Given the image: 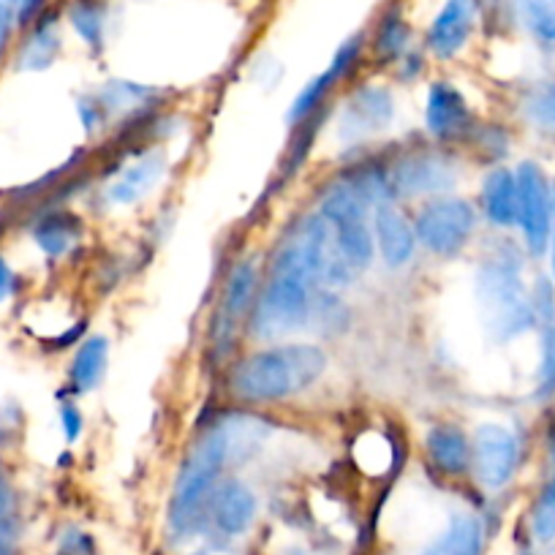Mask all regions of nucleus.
I'll return each mask as SVG.
<instances>
[{
  "label": "nucleus",
  "instance_id": "17",
  "mask_svg": "<svg viewBox=\"0 0 555 555\" xmlns=\"http://www.w3.org/2000/svg\"><path fill=\"white\" fill-rule=\"evenodd\" d=\"M430 463L447 477H463L472 472V441L457 425H434L425 436Z\"/></svg>",
  "mask_w": 555,
  "mask_h": 555
},
{
  "label": "nucleus",
  "instance_id": "35",
  "mask_svg": "<svg viewBox=\"0 0 555 555\" xmlns=\"http://www.w3.org/2000/svg\"><path fill=\"white\" fill-rule=\"evenodd\" d=\"M550 261H553V278H555V185H553V232H550Z\"/></svg>",
  "mask_w": 555,
  "mask_h": 555
},
{
  "label": "nucleus",
  "instance_id": "14",
  "mask_svg": "<svg viewBox=\"0 0 555 555\" xmlns=\"http://www.w3.org/2000/svg\"><path fill=\"white\" fill-rule=\"evenodd\" d=\"M207 509H210L218 531L227 533V537H240V533L248 531L256 517V495L240 479H223L212 490Z\"/></svg>",
  "mask_w": 555,
  "mask_h": 555
},
{
  "label": "nucleus",
  "instance_id": "16",
  "mask_svg": "<svg viewBox=\"0 0 555 555\" xmlns=\"http://www.w3.org/2000/svg\"><path fill=\"white\" fill-rule=\"evenodd\" d=\"M373 240L382 250V259L389 267L409 264L416 248L414 227L403 218V212L389 202H378L376 216H373Z\"/></svg>",
  "mask_w": 555,
  "mask_h": 555
},
{
  "label": "nucleus",
  "instance_id": "24",
  "mask_svg": "<svg viewBox=\"0 0 555 555\" xmlns=\"http://www.w3.org/2000/svg\"><path fill=\"white\" fill-rule=\"evenodd\" d=\"M68 25L74 34L90 47V50H101L106 36V7L104 0H68L66 7Z\"/></svg>",
  "mask_w": 555,
  "mask_h": 555
},
{
  "label": "nucleus",
  "instance_id": "23",
  "mask_svg": "<svg viewBox=\"0 0 555 555\" xmlns=\"http://www.w3.org/2000/svg\"><path fill=\"white\" fill-rule=\"evenodd\" d=\"M106 360H109V340L95 335L77 349L72 362V387L77 392H90L104 378Z\"/></svg>",
  "mask_w": 555,
  "mask_h": 555
},
{
  "label": "nucleus",
  "instance_id": "21",
  "mask_svg": "<svg viewBox=\"0 0 555 555\" xmlns=\"http://www.w3.org/2000/svg\"><path fill=\"white\" fill-rule=\"evenodd\" d=\"M423 555H482V526L477 517L457 515Z\"/></svg>",
  "mask_w": 555,
  "mask_h": 555
},
{
  "label": "nucleus",
  "instance_id": "29",
  "mask_svg": "<svg viewBox=\"0 0 555 555\" xmlns=\"http://www.w3.org/2000/svg\"><path fill=\"white\" fill-rule=\"evenodd\" d=\"M533 537L539 542H553L555 539V477L544 485V490L539 493L537 506H533Z\"/></svg>",
  "mask_w": 555,
  "mask_h": 555
},
{
  "label": "nucleus",
  "instance_id": "28",
  "mask_svg": "<svg viewBox=\"0 0 555 555\" xmlns=\"http://www.w3.org/2000/svg\"><path fill=\"white\" fill-rule=\"evenodd\" d=\"M537 395L550 398L555 395V322L542 324V357L537 371Z\"/></svg>",
  "mask_w": 555,
  "mask_h": 555
},
{
  "label": "nucleus",
  "instance_id": "20",
  "mask_svg": "<svg viewBox=\"0 0 555 555\" xmlns=\"http://www.w3.org/2000/svg\"><path fill=\"white\" fill-rule=\"evenodd\" d=\"M411 47V25L403 17V9L389 7L384 9L382 20L373 34V57L378 63H398L409 55Z\"/></svg>",
  "mask_w": 555,
  "mask_h": 555
},
{
  "label": "nucleus",
  "instance_id": "37",
  "mask_svg": "<svg viewBox=\"0 0 555 555\" xmlns=\"http://www.w3.org/2000/svg\"><path fill=\"white\" fill-rule=\"evenodd\" d=\"M520 555H531V553H520Z\"/></svg>",
  "mask_w": 555,
  "mask_h": 555
},
{
  "label": "nucleus",
  "instance_id": "30",
  "mask_svg": "<svg viewBox=\"0 0 555 555\" xmlns=\"http://www.w3.org/2000/svg\"><path fill=\"white\" fill-rule=\"evenodd\" d=\"M17 28V9H14L12 3H3V0H0V57L7 55L9 47H12Z\"/></svg>",
  "mask_w": 555,
  "mask_h": 555
},
{
  "label": "nucleus",
  "instance_id": "22",
  "mask_svg": "<svg viewBox=\"0 0 555 555\" xmlns=\"http://www.w3.org/2000/svg\"><path fill=\"white\" fill-rule=\"evenodd\" d=\"M79 234H82V221L74 218L72 212H50L34 229V240L52 259L68 254L72 245L79 240Z\"/></svg>",
  "mask_w": 555,
  "mask_h": 555
},
{
  "label": "nucleus",
  "instance_id": "7",
  "mask_svg": "<svg viewBox=\"0 0 555 555\" xmlns=\"http://www.w3.org/2000/svg\"><path fill=\"white\" fill-rule=\"evenodd\" d=\"M520 447L515 434L504 425H479L472 441V472L479 485L488 490H501L517 472Z\"/></svg>",
  "mask_w": 555,
  "mask_h": 555
},
{
  "label": "nucleus",
  "instance_id": "5",
  "mask_svg": "<svg viewBox=\"0 0 555 555\" xmlns=\"http://www.w3.org/2000/svg\"><path fill=\"white\" fill-rule=\"evenodd\" d=\"M477 227L472 202L461 196H436L420 210L414 223L416 240L439 256H455L466 248Z\"/></svg>",
  "mask_w": 555,
  "mask_h": 555
},
{
  "label": "nucleus",
  "instance_id": "34",
  "mask_svg": "<svg viewBox=\"0 0 555 555\" xmlns=\"http://www.w3.org/2000/svg\"><path fill=\"white\" fill-rule=\"evenodd\" d=\"M14 292V272L12 267H9V261L0 256V302L7 300V297H12Z\"/></svg>",
  "mask_w": 555,
  "mask_h": 555
},
{
  "label": "nucleus",
  "instance_id": "15",
  "mask_svg": "<svg viewBox=\"0 0 555 555\" xmlns=\"http://www.w3.org/2000/svg\"><path fill=\"white\" fill-rule=\"evenodd\" d=\"M63 50L61 36V12L47 7L34 23L28 25L23 44L17 52V68L23 72H44L57 61Z\"/></svg>",
  "mask_w": 555,
  "mask_h": 555
},
{
  "label": "nucleus",
  "instance_id": "2",
  "mask_svg": "<svg viewBox=\"0 0 555 555\" xmlns=\"http://www.w3.org/2000/svg\"><path fill=\"white\" fill-rule=\"evenodd\" d=\"M477 302L490 338H520L537 324L533 302L520 278V256L512 248L485 256L477 270Z\"/></svg>",
  "mask_w": 555,
  "mask_h": 555
},
{
  "label": "nucleus",
  "instance_id": "10",
  "mask_svg": "<svg viewBox=\"0 0 555 555\" xmlns=\"http://www.w3.org/2000/svg\"><path fill=\"white\" fill-rule=\"evenodd\" d=\"M479 17H482L479 0H444V7L439 9L434 23L428 25V36H425L430 55H436L439 61H452L455 55H461L477 30Z\"/></svg>",
  "mask_w": 555,
  "mask_h": 555
},
{
  "label": "nucleus",
  "instance_id": "4",
  "mask_svg": "<svg viewBox=\"0 0 555 555\" xmlns=\"http://www.w3.org/2000/svg\"><path fill=\"white\" fill-rule=\"evenodd\" d=\"M319 212L327 221L346 264L354 272L365 270L376 254V240L367 227V202L351 185H340L324 196Z\"/></svg>",
  "mask_w": 555,
  "mask_h": 555
},
{
  "label": "nucleus",
  "instance_id": "27",
  "mask_svg": "<svg viewBox=\"0 0 555 555\" xmlns=\"http://www.w3.org/2000/svg\"><path fill=\"white\" fill-rule=\"evenodd\" d=\"M354 457L362 468H367V472L384 474L392 466L395 447L384 434H367L362 436L360 444L354 447Z\"/></svg>",
  "mask_w": 555,
  "mask_h": 555
},
{
  "label": "nucleus",
  "instance_id": "9",
  "mask_svg": "<svg viewBox=\"0 0 555 555\" xmlns=\"http://www.w3.org/2000/svg\"><path fill=\"white\" fill-rule=\"evenodd\" d=\"M362 50H365V41H362V36H351V39H346L344 44L338 47V52H335V57H333V63L327 66V72L319 74V77H313L311 82H308L306 88L295 95V101H292V109H289L292 126L302 128L313 115H317L319 106H322L324 101H327V95L333 93L335 85L354 72L357 63L362 61Z\"/></svg>",
  "mask_w": 555,
  "mask_h": 555
},
{
  "label": "nucleus",
  "instance_id": "1",
  "mask_svg": "<svg viewBox=\"0 0 555 555\" xmlns=\"http://www.w3.org/2000/svg\"><path fill=\"white\" fill-rule=\"evenodd\" d=\"M327 371V354L313 344H281L248 354L232 367L229 392L240 403H275L306 392Z\"/></svg>",
  "mask_w": 555,
  "mask_h": 555
},
{
  "label": "nucleus",
  "instance_id": "12",
  "mask_svg": "<svg viewBox=\"0 0 555 555\" xmlns=\"http://www.w3.org/2000/svg\"><path fill=\"white\" fill-rule=\"evenodd\" d=\"M395 120V99L382 85H365L340 112V137L362 139L384 131Z\"/></svg>",
  "mask_w": 555,
  "mask_h": 555
},
{
  "label": "nucleus",
  "instance_id": "3",
  "mask_svg": "<svg viewBox=\"0 0 555 555\" xmlns=\"http://www.w3.org/2000/svg\"><path fill=\"white\" fill-rule=\"evenodd\" d=\"M229 461H237V455H234L229 425L223 420L216 428L205 430L185 455L178 482H175L172 504H169V522L175 531L191 533L199 526L202 512L210 504L212 490L218 488V479Z\"/></svg>",
  "mask_w": 555,
  "mask_h": 555
},
{
  "label": "nucleus",
  "instance_id": "18",
  "mask_svg": "<svg viewBox=\"0 0 555 555\" xmlns=\"http://www.w3.org/2000/svg\"><path fill=\"white\" fill-rule=\"evenodd\" d=\"M164 167L167 164H164L162 153H147V156L133 162L131 167H126L112 180V185L106 189V196H109L112 205H133V202L147 196L162 183Z\"/></svg>",
  "mask_w": 555,
  "mask_h": 555
},
{
  "label": "nucleus",
  "instance_id": "33",
  "mask_svg": "<svg viewBox=\"0 0 555 555\" xmlns=\"http://www.w3.org/2000/svg\"><path fill=\"white\" fill-rule=\"evenodd\" d=\"M14 515V493L12 488H9V482L3 479V474H0V531L7 528V522L12 520Z\"/></svg>",
  "mask_w": 555,
  "mask_h": 555
},
{
  "label": "nucleus",
  "instance_id": "26",
  "mask_svg": "<svg viewBox=\"0 0 555 555\" xmlns=\"http://www.w3.org/2000/svg\"><path fill=\"white\" fill-rule=\"evenodd\" d=\"M522 112L539 131L555 133V79H542V82L531 85L526 101H522Z\"/></svg>",
  "mask_w": 555,
  "mask_h": 555
},
{
  "label": "nucleus",
  "instance_id": "8",
  "mask_svg": "<svg viewBox=\"0 0 555 555\" xmlns=\"http://www.w3.org/2000/svg\"><path fill=\"white\" fill-rule=\"evenodd\" d=\"M389 191L403 196H436L457 183V169L441 153H411L389 169Z\"/></svg>",
  "mask_w": 555,
  "mask_h": 555
},
{
  "label": "nucleus",
  "instance_id": "19",
  "mask_svg": "<svg viewBox=\"0 0 555 555\" xmlns=\"http://www.w3.org/2000/svg\"><path fill=\"white\" fill-rule=\"evenodd\" d=\"M482 212L493 227H515L517 223V180L515 172L499 167L482 183Z\"/></svg>",
  "mask_w": 555,
  "mask_h": 555
},
{
  "label": "nucleus",
  "instance_id": "32",
  "mask_svg": "<svg viewBox=\"0 0 555 555\" xmlns=\"http://www.w3.org/2000/svg\"><path fill=\"white\" fill-rule=\"evenodd\" d=\"M61 425H63V430H66V439L77 441L79 434H82V428H85L82 411H79L74 403H63L61 405Z\"/></svg>",
  "mask_w": 555,
  "mask_h": 555
},
{
  "label": "nucleus",
  "instance_id": "6",
  "mask_svg": "<svg viewBox=\"0 0 555 555\" xmlns=\"http://www.w3.org/2000/svg\"><path fill=\"white\" fill-rule=\"evenodd\" d=\"M517 180V227L531 256H544L553 232V185L542 167L522 162L515 172Z\"/></svg>",
  "mask_w": 555,
  "mask_h": 555
},
{
  "label": "nucleus",
  "instance_id": "13",
  "mask_svg": "<svg viewBox=\"0 0 555 555\" xmlns=\"http://www.w3.org/2000/svg\"><path fill=\"white\" fill-rule=\"evenodd\" d=\"M425 128L436 139H457L472 131V109L455 85H430L428 104H425Z\"/></svg>",
  "mask_w": 555,
  "mask_h": 555
},
{
  "label": "nucleus",
  "instance_id": "31",
  "mask_svg": "<svg viewBox=\"0 0 555 555\" xmlns=\"http://www.w3.org/2000/svg\"><path fill=\"white\" fill-rule=\"evenodd\" d=\"M479 12H482V17L495 20L517 17V12H520V0H479Z\"/></svg>",
  "mask_w": 555,
  "mask_h": 555
},
{
  "label": "nucleus",
  "instance_id": "11",
  "mask_svg": "<svg viewBox=\"0 0 555 555\" xmlns=\"http://www.w3.org/2000/svg\"><path fill=\"white\" fill-rule=\"evenodd\" d=\"M256 284H259V272H256V264L250 259L240 261L229 272L221 300H218L216 322H212V338H216V346H221V349L232 340L237 324L243 322V317L256 302Z\"/></svg>",
  "mask_w": 555,
  "mask_h": 555
},
{
  "label": "nucleus",
  "instance_id": "25",
  "mask_svg": "<svg viewBox=\"0 0 555 555\" xmlns=\"http://www.w3.org/2000/svg\"><path fill=\"white\" fill-rule=\"evenodd\" d=\"M517 17L522 20L533 41L542 47H555V0H520Z\"/></svg>",
  "mask_w": 555,
  "mask_h": 555
},
{
  "label": "nucleus",
  "instance_id": "36",
  "mask_svg": "<svg viewBox=\"0 0 555 555\" xmlns=\"http://www.w3.org/2000/svg\"><path fill=\"white\" fill-rule=\"evenodd\" d=\"M3 3H12V7H14V9H17V7H20V3H23V0H3Z\"/></svg>",
  "mask_w": 555,
  "mask_h": 555
}]
</instances>
